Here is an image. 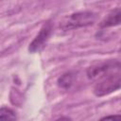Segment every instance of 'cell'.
<instances>
[{"mask_svg": "<svg viewBox=\"0 0 121 121\" xmlns=\"http://www.w3.org/2000/svg\"><path fill=\"white\" fill-rule=\"evenodd\" d=\"M120 22H121V11H120L119 8H116L115 9L112 10L99 23V27L100 28H107V27L119 26Z\"/></svg>", "mask_w": 121, "mask_h": 121, "instance_id": "cell-5", "label": "cell"}, {"mask_svg": "<svg viewBox=\"0 0 121 121\" xmlns=\"http://www.w3.org/2000/svg\"><path fill=\"white\" fill-rule=\"evenodd\" d=\"M118 69H120V62L118 60H109V61H105V62H101V63H97L90 66L87 69L86 74L88 78L96 79L112 71L118 70Z\"/></svg>", "mask_w": 121, "mask_h": 121, "instance_id": "cell-3", "label": "cell"}, {"mask_svg": "<svg viewBox=\"0 0 121 121\" xmlns=\"http://www.w3.org/2000/svg\"><path fill=\"white\" fill-rule=\"evenodd\" d=\"M121 84V76L120 69L112 71L101 78L94 87V94L96 96H105L108 95L120 88Z\"/></svg>", "mask_w": 121, "mask_h": 121, "instance_id": "cell-1", "label": "cell"}, {"mask_svg": "<svg viewBox=\"0 0 121 121\" xmlns=\"http://www.w3.org/2000/svg\"><path fill=\"white\" fill-rule=\"evenodd\" d=\"M52 33V25L51 23L47 22L45 23L43 27L40 29L39 33L36 35V37L33 39V41L29 43L28 51L30 53H36L43 50V48L45 46L50 35Z\"/></svg>", "mask_w": 121, "mask_h": 121, "instance_id": "cell-4", "label": "cell"}, {"mask_svg": "<svg viewBox=\"0 0 121 121\" xmlns=\"http://www.w3.org/2000/svg\"><path fill=\"white\" fill-rule=\"evenodd\" d=\"M120 115L119 114H116V115H108V116H104L102 117L101 119H114V118H119Z\"/></svg>", "mask_w": 121, "mask_h": 121, "instance_id": "cell-8", "label": "cell"}, {"mask_svg": "<svg viewBox=\"0 0 121 121\" xmlns=\"http://www.w3.org/2000/svg\"><path fill=\"white\" fill-rule=\"evenodd\" d=\"M73 81H74V75L71 72H69V73L63 74L59 78L58 85L63 89H68L73 84Z\"/></svg>", "mask_w": 121, "mask_h": 121, "instance_id": "cell-6", "label": "cell"}, {"mask_svg": "<svg viewBox=\"0 0 121 121\" xmlns=\"http://www.w3.org/2000/svg\"><path fill=\"white\" fill-rule=\"evenodd\" d=\"M16 113L13 110L8 107L0 108V120H15Z\"/></svg>", "mask_w": 121, "mask_h": 121, "instance_id": "cell-7", "label": "cell"}, {"mask_svg": "<svg viewBox=\"0 0 121 121\" xmlns=\"http://www.w3.org/2000/svg\"><path fill=\"white\" fill-rule=\"evenodd\" d=\"M96 20V14L93 11H79L72 13L62 19L60 27L63 30H72L93 25Z\"/></svg>", "mask_w": 121, "mask_h": 121, "instance_id": "cell-2", "label": "cell"}]
</instances>
